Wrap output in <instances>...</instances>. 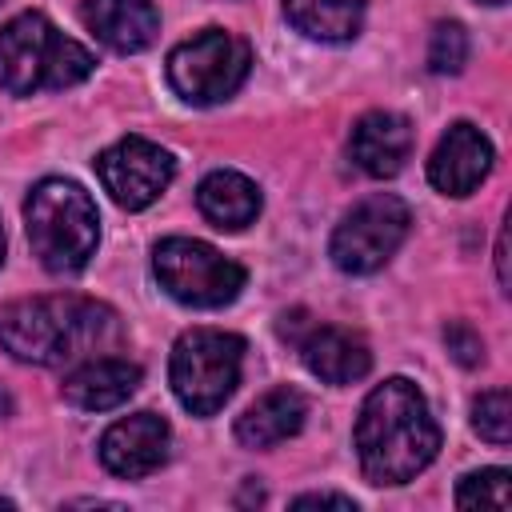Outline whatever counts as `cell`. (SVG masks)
I'll return each instance as SVG.
<instances>
[{
    "instance_id": "obj_24",
    "label": "cell",
    "mask_w": 512,
    "mask_h": 512,
    "mask_svg": "<svg viewBox=\"0 0 512 512\" xmlns=\"http://www.w3.org/2000/svg\"><path fill=\"white\" fill-rule=\"evenodd\" d=\"M496 276H500V284L508 288V228H504L500 240H496Z\"/></svg>"
},
{
    "instance_id": "obj_25",
    "label": "cell",
    "mask_w": 512,
    "mask_h": 512,
    "mask_svg": "<svg viewBox=\"0 0 512 512\" xmlns=\"http://www.w3.org/2000/svg\"><path fill=\"white\" fill-rule=\"evenodd\" d=\"M0 264H4V228H0Z\"/></svg>"
},
{
    "instance_id": "obj_19",
    "label": "cell",
    "mask_w": 512,
    "mask_h": 512,
    "mask_svg": "<svg viewBox=\"0 0 512 512\" xmlns=\"http://www.w3.org/2000/svg\"><path fill=\"white\" fill-rule=\"evenodd\" d=\"M512 504V476L504 468L468 472L456 488V508H508Z\"/></svg>"
},
{
    "instance_id": "obj_6",
    "label": "cell",
    "mask_w": 512,
    "mask_h": 512,
    "mask_svg": "<svg viewBox=\"0 0 512 512\" xmlns=\"http://www.w3.org/2000/svg\"><path fill=\"white\" fill-rule=\"evenodd\" d=\"M160 288L188 308H224L244 288V268L192 236H168L152 252Z\"/></svg>"
},
{
    "instance_id": "obj_8",
    "label": "cell",
    "mask_w": 512,
    "mask_h": 512,
    "mask_svg": "<svg viewBox=\"0 0 512 512\" xmlns=\"http://www.w3.org/2000/svg\"><path fill=\"white\" fill-rule=\"evenodd\" d=\"M412 228V212L400 196L392 192H376V196H364L332 232V244H328V256L340 272H352V276H368L376 268H384L396 248L404 244Z\"/></svg>"
},
{
    "instance_id": "obj_5",
    "label": "cell",
    "mask_w": 512,
    "mask_h": 512,
    "mask_svg": "<svg viewBox=\"0 0 512 512\" xmlns=\"http://www.w3.org/2000/svg\"><path fill=\"white\" fill-rule=\"evenodd\" d=\"M240 364H244V340L236 332L192 328L172 348L168 380L176 400L192 416H216L240 384Z\"/></svg>"
},
{
    "instance_id": "obj_7",
    "label": "cell",
    "mask_w": 512,
    "mask_h": 512,
    "mask_svg": "<svg viewBox=\"0 0 512 512\" xmlns=\"http://www.w3.org/2000/svg\"><path fill=\"white\" fill-rule=\"evenodd\" d=\"M252 52L224 28H204L168 52V84L188 104H220L248 76Z\"/></svg>"
},
{
    "instance_id": "obj_17",
    "label": "cell",
    "mask_w": 512,
    "mask_h": 512,
    "mask_svg": "<svg viewBox=\"0 0 512 512\" xmlns=\"http://www.w3.org/2000/svg\"><path fill=\"white\" fill-rule=\"evenodd\" d=\"M196 204H200L208 224H216L224 232H240L260 216V188L244 172L220 168V172H208L200 180Z\"/></svg>"
},
{
    "instance_id": "obj_11",
    "label": "cell",
    "mask_w": 512,
    "mask_h": 512,
    "mask_svg": "<svg viewBox=\"0 0 512 512\" xmlns=\"http://www.w3.org/2000/svg\"><path fill=\"white\" fill-rule=\"evenodd\" d=\"M492 160H496L492 140L476 124L456 120L440 136V144L432 148V156H428V180L444 196H468L492 172Z\"/></svg>"
},
{
    "instance_id": "obj_16",
    "label": "cell",
    "mask_w": 512,
    "mask_h": 512,
    "mask_svg": "<svg viewBox=\"0 0 512 512\" xmlns=\"http://www.w3.org/2000/svg\"><path fill=\"white\" fill-rule=\"evenodd\" d=\"M308 416V396L300 388H272L264 392L256 404L244 408V416H236V440L244 448H272L288 436H296L304 428Z\"/></svg>"
},
{
    "instance_id": "obj_14",
    "label": "cell",
    "mask_w": 512,
    "mask_h": 512,
    "mask_svg": "<svg viewBox=\"0 0 512 512\" xmlns=\"http://www.w3.org/2000/svg\"><path fill=\"white\" fill-rule=\"evenodd\" d=\"M80 20L112 52H144L160 32V12L152 0H84Z\"/></svg>"
},
{
    "instance_id": "obj_1",
    "label": "cell",
    "mask_w": 512,
    "mask_h": 512,
    "mask_svg": "<svg viewBox=\"0 0 512 512\" xmlns=\"http://www.w3.org/2000/svg\"><path fill=\"white\" fill-rule=\"evenodd\" d=\"M120 340V316L88 296H28L0 308V348L24 364H84Z\"/></svg>"
},
{
    "instance_id": "obj_2",
    "label": "cell",
    "mask_w": 512,
    "mask_h": 512,
    "mask_svg": "<svg viewBox=\"0 0 512 512\" xmlns=\"http://www.w3.org/2000/svg\"><path fill=\"white\" fill-rule=\"evenodd\" d=\"M436 448L440 424L412 380L392 376L364 396L356 416V456L368 484L416 480L436 460Z\"/></svg>"
},
{
    "instance_id": "obj_23",
    "label": "cell",
    "mask_w": 512,
    "mask_h": 512,
    "mask_svg": "<svg viewBox=\"0 0 512 512\" xmlns=\"http://www.w3.org/2000/svg\"><path fill=\"white\" fill-rule=\"evenodd\" d=\"M292 508H344V512H356V500L340 496V492H304V496L292 500Z\"/></svg>"
},
{
    "instance_id": "obj_18",
    "label": "cell",
    "mask_w": 512,
    "mask_h": 512,
    "mask_svg": "<svg viewBox=\"0 0 512 512\" xmlns=\"http://www.w3.org/2000/svg\"><path fill=\"white\" fill-rule=\"evenodd\" d=\"M284 16L312 40L340 44L364 24V0H284Z\"/></svg>"
},
{
    "instance_id": "obj_22",
    "label": "cell",
    "mask_w": 512,
    "mask_h": 512,
    "mask_svg": "<svg viewBox=\"0 0 512 512\" xmlns=\"http://www.w3.org/2000/svg\"><path fill=\"white\" fill-rule=\"evenodd\" d=\"M444 344H448V352H452L464 368H476V364L484 360V340H480V332H476L472 324H464V320H452V324L444 328Z\"/></svg>"
},
{
    "instance_id": "obj_21",
    "label": "cell",
    "mask_w": 512,
    "mask_h": 512,
    "mask_svg": "<svg viewBox=\"0 0 512 512\" xmlns=\"http://www.w3.org/2000/svg\"><path fill=\"white\" fill-rule=\"evenodd\" d=\"M468 60V32L456 24V20H444L436 24L432 40H428V72L436 76H452L460 72Z\"/></svg>"
},
{
    "instance_id": "obj_13",
    "label": "cell",
    "mask_w": 512,
    "mask_h": 512,
    "mask_svg": "<svg viewBox=\"0 0 512 512\" xmlns=\"http://www.w3.org/2000/svg\"><path fill=\"white\" fill-rule=\"evenodd\" d=\"M300 348V360L312 376H320L324 384H356L368 376L372 368V352L368 344L336 324H308L300 336H292Z\"/></svg>"
},
{
    "instance_id": "obj_12",
    "label": "cell",
    "mask_w": 512,
    "mask_h": 512,
    "mask_svg": "<svg viewBox=\"0 0 512 512\" xmlns=\"http://www.w3.org/2000/svg\"><path fill=\"white\" fill-rule=\"evenodd\" d=\"M412 152V124L400 116V112H364L356 124H352V136H348V156L352 164L364 172V176H376V180H388L404 168Z\"/></svg>"
},
{
    "instance_id": "obj_3",
    "label": "cell",
    "mask_w": 512,
    "mask_h": 512,
    "mask_svg": "<svg viewBox=\"0 0 512 512\" xmlns=\"http://www.w3.org/2000/svg\"><path fill=\"white\" fill-rule=\"evenodd\" d=\"M92 64V52L64 36L44 12H20L0 28V88L12 96L72 88Z\"/></svg>"
},
{
    "instance_id": "obj_4",
    "label": "cell",
    "mask_w": 512,
    "mask_h": 512,
    "mask_svg": "<svg viewBox=\"0 0 512 512\" xmlns=\"http://www.w3.org/2000/svg\"><path fill=\"white\" fill-rule=\"evenodd\" d=\"M24 228L32 256L56 276L80 272L100 244L96 200L76 180H40L24 200Z\"/></svg>"
},
{
    "instance_id": "obj_15",
    "label": "cell",
    "mask_w": 512,
    "mask_h": 512,
    "mask_svg": "<svg viewBox=\"0 0 512 512\" xmlns=\"http://www.w3.org/2000/svg\"><path fill=\"white\" fill-rule=\"evenodd\" d=\"M140 376V364L124 356H92L64 376V400L80 412H108L140 388Z\"/></svg>"
},
{
    "instance_id": "obj_27",
    "label": "cell",
    "mask_w": 512,
    "mask_h": 512,
    "mask_svg": "<svg viewBox=\"0 0 512 512\" xmlns=\"http://www.w3.org/2000/svg\"><path fill=\"white\" fill-rule=\"evenodd\" d=\"M484 4H504V0H484Z\"/></svg>"
},
{
    "instance_id": "obj_9",
    "label": "cell",
    "mask_w": 512,
    "mask_h": 512,
    "mask_svg": "<svg viewBox=\"0 0 512 512\" xmlns=\"http://www.w3.org/2000/svg\"><path fill=\"white\" fill-rule=\"evenodd\" d=\"M96 176L120 208L140 212L152 200H160V192L172 184L176 160H172V152H164L160 144H152L144 136H124L96 156Z\"/></svg>"
},
{
    "instance_id": "obj_20",
    "label": "cell",
    "mask_w": 512,
    "mask_h": 512,
    "mask_svg": "<svg viewBox=\"0 0 512 512\" xmlns=\"http://www.w3.org/2000/svg\"><path fill=\"white\" fill-rule=\"evenodd\" d=\"M472 428L496 448H504L512 440V400L504 388H492L472 404Z\"/></svg>"
},
{
    "instance_id": "obj_10",
    "label": "cell",
    "mask_w": 512,
    "mask_h": 512,
    "mask_svg": "<svg viewBox=\"0 0 512 512\" xmlns=\"http://www.w3.org/2000/svg\"><path fill=\"white\" fill-rule=\"evenodd\" d=\"M172 428L156 412H132L100 436V464L120 480H140L168 460Z\"/></svg>"
},
{
    "instance_id": "obj_26",
    "label": "cell",
    "mask_w": 512,
    "mask_h": 512,
    "mask_svg": "<svg viewBox=\"0 0 512 512\" xmlns=\"http://www.w3.org/2000/svg\"><path fill=\"white\" fill-rule=\"evenodd\" d=\"M0 508H12V500H4V496H0Z\"/></svg>"
}]
</instances>
